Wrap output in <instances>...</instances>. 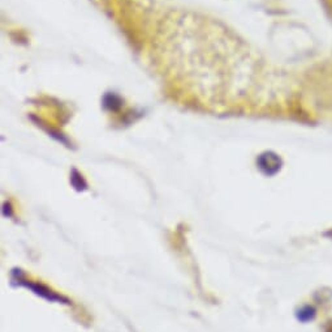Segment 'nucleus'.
<instances>
[{"instance_id":"nucleus-1","label":"nucleus","mask_w":332,"mask_h":332,"mask_svg":"<svg viewBox=\"0 0 332 332\" xmlns=\"http://www.w3.org/2000/svg\"><path fill=\"white\" fill-rule=\"evenodd\" d=\"M280 165H282L280 158L275 153H271V152L262 155L258 158V166L267 175H272L275 173H278L279 169H280Z\"/></svg>"},{"instance_id":"nucleus-2","label":"nucleus","mask_w":332,"mask_h":332,"mask_svg":"<svg viewBox=\"0 0 332 332\" xmlns=\"http://www.w3.org/2000/svg\"><path fill=\"white\" fill-rule=\"evenodd\" d=\"M316 316V309L312 306H305L299 311V319L302 322H309V320L314 319Z\"/></svg>"},{"instance_id":"nucleus-3","label":"nucleus","mask_w":332,"mask_h":332,"mask_svg":"<svg viewBox=\"0 0 332 332\" xmlns=\"http://www.w3.org/2000/svg\"><path fill=\"white\" fill-rule=\"evenodd\" d=\"M120 104L121 100L117 96H115V94H107V96L104 97V105L107 106V107H110L111 110L119 109V107H120Z\"/></svg>"}]
</instances>
